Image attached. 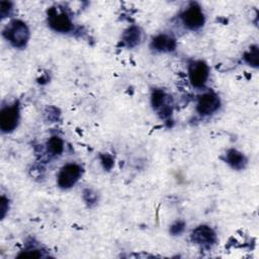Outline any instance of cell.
Instances as JSON below:
<instances>
[{
  "instance_id": "obj_1",
  "label": "cell",
  "mask_w": 259,
  "mask_h": 259,
  "mask_svg": "<svg viewBox=\"0 0 259 259\" xmlns=\"http://www.w3.org/2000/svg\"><path fill=\"white\" fill-rule=\"evenodd\" d=\"M5 35L7 39L17 48L25 46L29 37V30L26 24L20 20L12 21L5 30Z\"/></svg>"
},
{
  "instance_id": "obj_2",
  "label": "cell",
  "mask_w": 259,
  "mask_h": 259,
  "mask_svg": "<svg viewBox=\"0 0 259 259\" xmlns=\"http://www.w3.org/2000/svg\"><path fill=\"white\" fill-rule=\"evenodd\" d=\"M81 176V168L77 164L65 165L58 175V185L61 188L67 189L72 187Z\"/></svg>"
},
{
  "instance_id": "obj_3",
  "label": "cell",
  "mask_w": 259,
  "mask_h": 259,
  "mask_svg": "<svg viewBox=\"0 0 259 259\" xmlns=\"http://www.w3.org/2000/svg\"><path fill=\"white\" fill-rule=\"evenodd\" d=\"M189 81L194 87H202L208 78V67L202 61H196L189 65Z\"/></svg>"
},
{
  "instance_id": "obj_4",
  "label": "cell",
  "mask_w": 259,
  "mask_h": 259,
  "mask_svg": "<svg viewBox=\"0 0 259 259\" xmlns=\"http://www.w3.org/2000/svg\"><path fill=\"white\" fill-rule=\"evenodd\" d=\"M181 19L184 25L190 29H197L204 23V14L199 6L191 4L182 14Z\"/></svg>"
},
{
  "instance_id": "obj_5",
  "label": "cell",
  "mask_w": 259,
  "mask_h": 259,
  "mask_svg": "<svg viewBox=\"0 0 259 259\" xmlns=\"http://www.w3.org/2000/svg\"><path fill=\"white\" fill-rule=\"evenodd\" d=\"M19 109L16 104L4 107L0 113V127L2 132L9 133L13 131L18 123Z\"/></svg>"
},
{
  "instance_id": "obj_6",
  "label": "cell",
  "mask_w": 259,
  "mask_h": 259,
  "mask_svg": "<svg viewBox=\"0 0 259 259\" xmlns=\"http://www.w3.org/2000/svg\"><path fill=\"white\" fill-rule=\"evenodd\" d=\"M220 107L219 97L211 92L204 93L198 97L196 109L201 115H208L213 113Z\"/></svg>"
},
{
  "instance_id": "obj_7",
  "label": "cell",
  "mask_w": 259,
  "mask_h": 259,
  "mask_svg": "<svg viewBox=\"0 0 259 259\" xmlns=\"http://www.w3.org/2000/svg\"><path fill=\"white\" fill-rule=\"evenodd\" d=\"M191 239L195 244L201 246H210L215 242V233L207 226H199L193 230Z\"/></svg>"
},
{
  "instance_id": "obj_8",
  "label": "cell",
  "mask_w": 259,
  "mask_h": 259,
  "mask_svg": "<svg viewBox=\"0 0 259 259\" xmlns=\"http://www.w3.org/2000/svg\"><path fill=\"white\" fill-rule=\"evenodd\" d=\"M50 26L59 32H68L72 29V22L65 13H53L49 17Z\"/></svg>"
},
{
  "instance_id": "obj_9",
  "label": "cell",
  "mask_w": 259,
  "mask_h": 259,
  "mask_svg": "<svg viewBox=\"0 0 259 259\" xmlns=\"http://www.w3.org/2000/svg\"><path fill=\"white\" fill-rule=\"evenodd\" d=\"M175 39L167 34H160L152 41V47L160 52H170L175 49Z\"/></svg>"
},
{
  "instance_id": "obj_10",
  "label": "cell",
  "mask_w": 259,
  "mask_h": 259,
  "mask_svg": "<svg viewBox=\"0 0 259 259\" xmlns=\"http://www.w3.org/2000/svg\"><path fill=\"white\" fill-rule=\"evenodd\" d=\"M226 161L232 168L238 169V170L243 169L247 163L245 156L241 152L235 149H231L227 152Z\"/></svg>"
},
{
  "instance_id": "obj_11",
  "label": "cell",
  "mask_w": 259,
  "mask_h": 259,
  "mask_svg": "<svg viewBox=\"0 0 259 259\" xmlns=\"http://www.w3.org/2000/svg\"><path fill=\"white\" fill-rule=\"evenodd\" d=\"M122 40L125 44V46L132 48L137 46L141 40V30L137 26L130 27L122 36Z\"/></svg>"
},
{
  "instance_id": "obj_12",
  "label": "cell",
  "mask_w": 259,
  "mask_h": 259,
  "mask_svg": "<svg viewBox=\"0 0 259 259\" xmlns=\"http://www.w3.org/2000/svg\"><path fill=\"white\" fill-rule=\"evenodd\" d=\"M47 148L52 155H60L64 150V144L59 137H52L47 143Z\"/></svg>"
},
{
  "instance_id": "obj_13",
  "label": "cell",
  "mask_w": 259,
  "mask_h": 259,
  "mask_svg": "<svg viewBox=\"0 0 259 259\" xmlns=\"http://www.w3.org/2000/svg\"><path fill=\"white\" fill-rule=\"evenodd\" d=\"M245 61L252 67L257 68L258 67V60H259V52H258V47L253 46L250 48V51L245 54L244 57Z\"/></svg>"
},
{
  "instance_id": "obj_14",
  "label": "cell",
  "mask_w": 259,
  "mask_h": 259,
  "mask_svg": "<svg viewBox=\"0 0 259 259\" xmlns=\"http://www.w3.org/2000/svg\"><path fill=\"white\" fill-rule=\"evenodd\" d=\"M165 93L161 90H154L152 93V105L154 108H161L165 104Z\"/></svg>"
},
{
  "instance_id": "obj_15",
  "label": "cell",
  "mask_w": 259,
  "mask_h": 259,
  "mask_svg": "<svg viewBox=\"0 0 259 259\" xmlns=\"http://www.w3.org/2000/svg\"><path fill=\"white\" fill-rule=\"evenodd\" d=\"M184 227H185L184 223L181 222V221H178V222H176L175 224H173V225L171 226L170 232H171V234H173V235H180V234L184 231Z\"/></svg>"
},
{
  "instance_id": "obj_16",
  "label": "cell",
  "mask_w": 259,
  "mask_h": 259,
  "mask_svg": "<svg viewBox=\"0 0 259 259\" xmlns=\"http://www.w3.org/2000/svg\"><path fill=\"white\" fill-rule=\"evenodd\" d=\"M101 162H102L104 168L107 169V170L111 169V167L113 166V159L109 155H102L101 156Z\"/></svg>"
},
{
  "instance_id": "obj_17",
  "label": "cell",
  "mask_w": 259,
  "mask_h": 259,
  "mask_svg": "<svg viewBox=\"0 0 259 259\" xmlns=\"http://www.w3.org/2000/svg\"><path fill=\"white\" fill-rule=\"evenodd\" d=\"M10 9H11V3H9V2H5V1L1 2L0 12H1V16H2V17H4V16L7 14V12H6V11H8V12H9V10H10Z\"/></svg>"
},
{
  "instance_id": "obj_18",
  "label": "cell",
  "mask_w": 259,
  "mask_h": 259,
  "mask_svg": "<svg viewBox=\"0 0 259 259\" xmlns=\"http://www.w3.org/2000/svg\"><path fill=\"white\" fill-rule=\"evenodd\" d=\"M0 204H1V217L4 218L5 212H6V210L8 209V202H7V199H6L4 196L1 197V202H0Z\"/></svg>"
}]
</instances>
